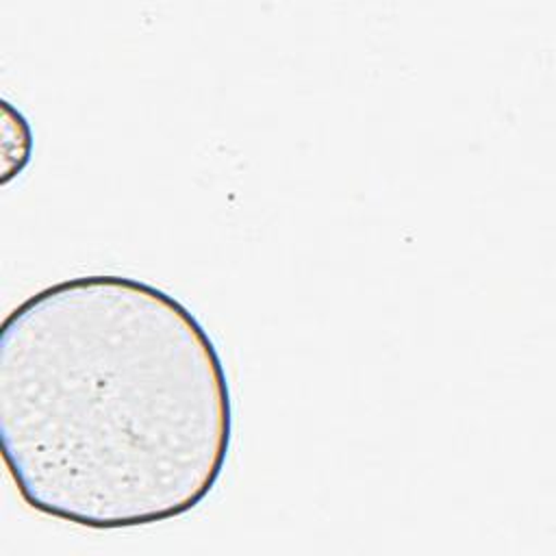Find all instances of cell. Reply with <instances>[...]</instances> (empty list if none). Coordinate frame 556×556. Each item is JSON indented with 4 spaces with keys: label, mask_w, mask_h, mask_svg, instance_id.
<instances>
[{
    "label": "cell",
    "mask_w": 556,
    "mask_h": 556,
    "mask_svg": "<svg viewBox=\"0 0 556 556\" xmlns=\"http://www.w3.org/2000/svg\"><path fill=\"white\" fill-rule=\"evenodd\" d=\"M0 445L35 513L89 530L178 519L213 493L230 454L222 356L150 282L48 285L0 328Z\"/></svg>",
    "instance_id": "1"
}]
</instances>
